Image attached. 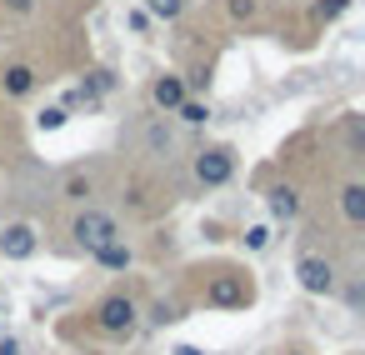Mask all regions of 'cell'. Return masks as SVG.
<instances>
[{
  "label": "cell",
  "mask_w": 365,
  "mask_h": 355,
  "mask_svg": "<svg viewBox=\"0 0 365 355\" xmlns=\"http://www.w3.org/2000/svg\"><path fill=\"white\" fill-rule=\"evenodd\" d=\"M265 210H270V220L290 225V220L300 215V190H295L290 180H275V185L265 190Z\"/></svg>",
  "instance_id": "52a82bcc"
},
{
  "label": "cell",
  "mask_w": 365,
  "mask_h": 355,
  "mask_svg": "<svg viewBox=\"0 0 365 355\" xmlns=\"http://www.w3.org/2000/svg\"><path fill=\"white\" fill-rule=\"evenodd\" d=\"M250 300H255V285H250L245 275H230V270H225V275H215V280L205 285V305H210V310H245Z\"/></svg>",
  "instance_id": "277c9868"
},
{
  "label": "cell",
  "mask_w": 365,
  "mask_h": 355,
  "mask_svg": "<svg viewBox=\"0 0 365 355\" xmlns=\"http://www.w3.org/2000/svg\"><path fill=\"white\" fill-rule=\"evenodd\" d=\"M230 175H235V150H230V145H210V150L195 155V180H200L205 190L230 185Z\"/></svg>",
  "instance_id": "5b68a950"
},
{
  "label": "cell",
  "mask_w": 365,
  "mask_h": 355,
  "mask_svg": "<svg viewBox=\"0 0 365 355\" xmlns=\"http://www.w3.org/2000/svg\"><path fill=\"white\" fill-rule=\"evenodd\" d=\"M41 250V230L31 220H11L0 230V260H31Z\"/></svg>",
  "instance_id": "8992f818"
},
{
  "label": "cell",
  "mask_w": 365,
  "mask_h": 355,
  "mask_svg": "<svg viewBox=\"0 0 365 355\" xmlns=\"http://www.w3.org/2000/svg\"><path fill=\"white\" fill-rule=\"evenodd\" d=\"M175 115H180L185 125H205V120H210V106H205V101H190V96H185V101L175 106Z\"/></svg>",
  "instance_id": "e0dca14e"
},
{
  "label": "cell",
  "mask_w": 365,
  "mask_h": 355,
  "mask_svg": "<svg viewBox=\"0 0 365 355\" xmlns=\"http://www.w3.org/2000/svg\"><path fill=\"white\" fill-rule=\"evenodd\" d=\"M150 101H155V110L175 115V106L185 101V76H160V81L150 86Z\"/></svg>",
  "instance_id": "9c48e42d"
},
{
  "label": "cell",
  "mask_w": 365,
  "mask_h": 355,
  "mask_svg": "<svg viewBox=\"0 0 365 355\" xmlns=\"http://www.w3.org/2000/svg\"><path fill=\"white\" fill-rule=\"evenodd\" d=\"M91 190H96V180H91V170H66V175H61V195H66V200H76V205H86V200H91Z\"/></svg>",
  "instance_id": "4fadbf2b"
},
{
  "label": "cell",
  "mask_w": 365,
  "mask_h": 355,
  "mask_svg": "<svg viewBox=\"0 0 365 355\" xmlns=\"http://www.w3.org/2000/svg\"><path fill=\"white\" fill-rule=\"evenodd\" d=\"M340 215H345L350 225H365V185H360V180L340 185Z\"/></svg>",
  "instance_id": "7c38bea8"
},
{
  "label": "cell",
  "mask_w": 365,
  "mask_h": 355,
  "mask_svg": "<svg viewBox=\"0 0 365 355\" xmlns=\"http://www.w3.org/2000/svg\"><path fill=\"white\" fill-rule=\"evenodd\" d=\"M71 235H76V245L91 255L96 245H106V240H120L125 230H120V220H115L110 210H96V205H86V210L71 220Z\"/></svg>",
  "instance_id": "6da1fadb"
},
{
  "label": "cell",
  "mask_w": 365,
  "mask_h": 355,
  "mask_svg": "<svg viewBox=\"0 0 365 355\" xmlns=\"http://www.w3.org/2000/svg\"><path fill=\"white\" fill-rule=\"evenodd\" d=\"M46 185H51V170H46V165H36V160H31V165H26V170H21V195H26V200H36V195H41V190H46Z\"/></svg>",
  "instance_id": "5bb4252c"
},
{
  "label": "cell",
  "mask_w": 365,
  "mask_h": 355,
  "mask_svg": "<svg viewBox=\"0 0 365 355\" xmlns=\"http://www.w3.org/2000/svg\"><path fill=\"white\" fill-rule=\"evenodd\" d=\"M91 260H96L101 270H130V260H135V255H130V245H125V235H120V240L96 245V250H91Z\"/></svg>",
  "instance_id": "8fae6325"
},
{
  "label": "cell",
  "mask_w": 365,
  "mask_h": 355,
  "mask_svg": "<svg viewBox=\"0 0 365 355\" xmlns=\"http://www.w3.org/2000/svg\"><path fill=\"white\" fill-rule=\"evenodd\" d=\"M140 11H145L150 21H180L185 0H140Z\"/></svg>",
  "instance_id": "2e32d148"
},
{
  "label": "cell",
  "mask_w": 365,
  "mask_h": 355,
  "mask_svg": "<svg viewBox=\"0 0 365 355\" xmlns=\"http://www.w3.org/2000/svg\"><path fill=\"white\" fill-rule=\"evenodd\" d=\"M140 150H145L150 160H165V155L175 150V130L165 125V115H155V120L140 125Z\"/></svg>",
  "instance_id": "ba28073f"
},
{
  "label": "cell",
  "mask_w": 365,
  "mask_h": 355,
  "mask_svg": "<svg viewBox=\"0 0 365 355\" xmlns=\"http://www.w3.org/2000/svg\"><path fill=\"white\" fill-rule=\"evenodd\" d=\"M96 325H101V335L125 340V335H135V325H140V305H135L130 295H106V300L96 305Z\"/></svg>",
  "instance_id": "3957f363"
},
{
  "label": "cell",
  "mask_w": 365,
  "mask_h": 355,
  "mask_svg": "<svg viewBox=\"0 0 365 355\" xmlns=\"http://www.w3.org/2000/svg\"><path fill=\"white\" fill-rule=\"evenodd\" d=\"M345 11H350V0H320V6H315V16H320V21H340Z\"/></svg>",
  "instance_id": "ffe728a7"
},
{
  "label": "cell",
  "mask_w": 365,
  "mask_h": 355,
  "mask_svg": "<svg viewBox=\"0 0 365 355\" xmlns=\"http://www.w3.org/2000/svg\"><path fill=\"white\" fill-rule=\"evenodd\" d=\"M270 240H275L270 220H255V225H245V250H270Z\"/></svg>",
  "instance_id": "ac0fdd59"
},
{
  "label": "cell",
  "mask_w": 365,
  "mask_h": 355,
  "mask_svg": "<svg viewBox=\"0 0 365 355\" xmlns=\"http://www.w3.org/2000/svg\"><path fill=\"white\" fill-rule=\"evenodd\" d=\"M295 285H300L305 295H335V290H340V270H335L330 255L305 250V255L295 260Z\"/></svg>",
  "instance_id": "7a4b0ae2"
},
{
  "label": "cell",
  "mask_w": 365,
  "mask_h": 355,
  "mask_svg": "<svg viewBox=\"0 0 365 355\" xmlns=\"http://www.w3.org/2000/svg\"><path fill=\"white\" fill-rule=\"evenodd\" d=\"M66 120H71V110H66V106H46V110H36V130H41V135L66 130Z\"/></svg>",
  "instance_id": "9a60e30c"
},
{
  "label": "cell",
  "mask_w": 365,
  "mask_h": 355,
  "mask_svg": "<svg viewBox=\"0 0 365 355\" xmlns=\"http://www.w3.org/2000/svg\"><path fill=\"white\" fill-rule=\"evenodd\" d=\"M0 355H21V340L16 335H0Z\"/></svg>",
  "instance_id": "603a6c76"
},
{
  "label": "cell",
  "mask_w": 365,
  "mask_h": 355,
  "mask_svg": "<svg viewBox=\"0 0 365 355\" xmlns=\"http://www.w3.org/2000/svg\"><path fill=\"white\" fill-rule=\"evenodd\" d=\"M180 315H185V310H180V305H175V300H155V305H150V315H145V320H150V325H160V330H165V325H175V320H180Z\"/></svg>",
  "instance_id": "d6986e66"
},
{
  "label": "cell",
  "mask_w": 365,
  "mask_h": 355,
  "mask_svg": "<svg viewBox=\"0 0 365 355\" xmlns=\"http://www.w3.org/2000/svg\"><path fill=\"white\" fill-rule=\"evenodd\" d=\"M125 26H130L135 36H145V31H150V16H145V11H130V16H125Z\"/></svg>",
  "instance_id": "44dd1931"
},
{
  "label": "cell",
  "mask_w": 365,
  "mask_h": 355,
  "mask_svg": "<svg viewBox=\"0 0 365 355\" xmlns=\"http://www.w3.org/2000/svg\"><path fill=\"white\" fill-rule=\"evenodd\" d=\"M170 355H205V350H200V345H175Z\"/></svg>",
  "instance_id": "cb8c5ba5"
},
{
  "label": "cell",
  "mask_w": 365,
  "mask_h": 355,
  "mask_svg": "<svg viewBox=\"0 0 365 355\" xmlns=\"http://www.w3.org/2000/svg\"><path fill=\"white\" fill-rule=\"evenodd\" d=\"M36 6V0H11V11H31Z\"/></svg>",
  "instance_id": "d4e9b609"
},
{
  "label": "cell",
  "mask_w": 365,
  "mask_h": 355,
  "mask_svg": "<svg viewBox=\"0 0 365 355\" xmlns=\"http://www.w3.org/2000/svg\"><path fill=\"white\" fill-rule=\"evenodd\" d=\"M36 81H41V76H36L31 66H6V71H0V91H6L11 101H26V96L36 91Z\"/></svg>",
  "instance_id": "30bf717a"
},
{
  "label": "cell",
  "mask_w": 365,
  "mask_h": 355,
  "mask_svg": "<svg viewBox=\"0 0 365 355\" xmlns=\"http://www.w3.org/2000/svg\"><path fill=\"white\" fill-rule=\"evenodd\" d=\"M230 16H235V21H245V16H255V0H230Z\"/></svg>",
  "instance_id": "7402d4cb"
}]
</instances>
